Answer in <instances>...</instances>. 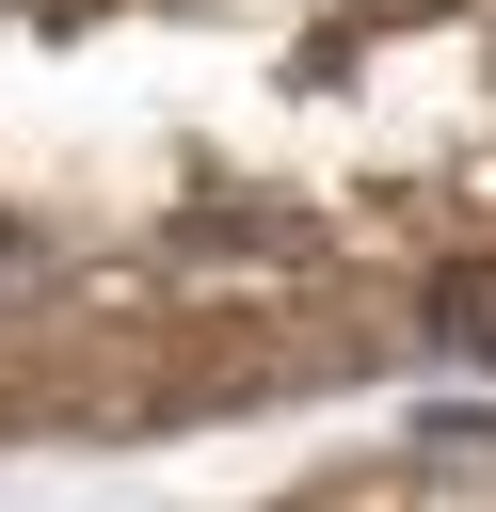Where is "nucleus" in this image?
<instances>
[{
	"mask_svg": "<svg viewBox=\"0 0 496 512\" xmlns=\"http://www.w3.org/2000/svg\"><path fill=\"white\" fill-rule=\"evenodd\" d=\"M448 352H496V272H464V288H448Z\"/></svg>",
	"mask_w": 496,
	"mask_h": 512,
	"instance_id": "1",
	"label": "nucleus"
}]
</instances>
